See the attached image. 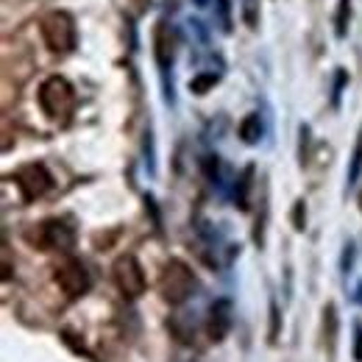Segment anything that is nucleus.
<instances>
[{
    "instance_id": "nucleus-15",
    "label": "nucleus",
    "mask_w": 362,
    "mask_h": 362,
    "mask_svg": "<svg viewBox=\"0 0 362 362\" xmlns=\"http://www.w3.org/2000/svg\"><path fill=\"white\" fill-rule=\"evenodd\" d=\"M271 313H273V326H271V340H276V334H279V310H276V304L271 307Z\"/></svg>"
},
{
    "instance_id": "nucleus-17",
    "label": "nucleus",
    "mask_w": 362,
    "mask_h": 362,
    "mask_svg": "<svg viewBox=\"0 0 362 362\" xmlns=\"http://www.w3.org/2000/svg\"><path fill=\"white\" fill-rule=\"evenodd\" d=\"M360 209H362V192H360Z\"/></svg>"
},
{
    "instance_id": "nucleus-3",
    "label": "nucleus",
    "mask_w": 362,
    "mask_h": 362,
    "mask_svg": "<svg viewBox=\"0 0 362 362\" xmlns=\"http://www.w3.org/2000/svg\"><path fill=\"white\" fill-rule=\"evenodd\" d=\"M159 293L168 304H184L195 293V273L187 262L170 259L159 276Z\"/></svg>"
},
{
    "instance_id": "nucleus-6",
    "label": "nucleus",
    "mask_w": 362,
    "mask_h": 362,
    "mask_svg": "<svg viewBox=\"0 0 362 362\" xmlns=\"http://www.w3.org/2000/svg\"><path fill=\"white\" fill-rule=\"evenodd\" d=\"M53 281L59 284V290L67 296V298H81L87 290H90V273L84 268L81 259H62L56 268H53Z\"/></svg>"
},
{
    "instance_id": "nucleus-12",
    "label": "nucleus",
    "mask_w": 362,
    "mask_h": 362,
    "mask_svg": "<svg viewBox=\"0 0 362 362\" xmlns=\"http://www.w3.org/2000/svg\"><path fill=\"white\" fill-rule=\"evenodd\" d=\"M349 17H351V0H340V8H337V37L349 34Z\"/></svg>"
},
{
    "instance_id": "nucleus-13",
    "label": "nucleus",
    "mask_w": 362,
    "mask_h": 362,
    "mask_svg": "<svg viewBox=\"0 0 362 362\" xmlns=\"http://www.w3.org/2000/svg\"><path fill=\"white\" fill-rule=\"evenodd\" d=\"M212 84H215V76H206V78H198V81H192V84H189V90L201 95V92H206V87H212Z\"/></svg>"
},
{
    "instance_id": "nucleus-10",
    "label": "nucleus",
    "mask_w": 362,
    "mask_h": 362,
    "mask_svg": "<svg viewBox=\"0 0 362 362\" xmlns=\"http://www.w3.org/2000/svg\"><path fill=\"white\" fill-rule=\"evenodd\" d=\"M259 136H262L259 115H248V117L240 123V139L248 142V145H254V142H259Z\"/></svg>"
},
{
    "instance_id": "nucleus-7",
    "label": "nucleus",
    "mask_w": 362,
    "mask_h": 362,
    "mask_svg": "<svg viewBox=\"0 0 362 362\" xmlns=\"http://www.w3.org/2000/svg\"><path fill=\"white\" fill-rule=\"evenodd\" d=\"M11 181L20 187V195H23V201H25V204H31V201L42 198L47 189L53 187L50 173L45 170V165H40V162H28V165L17 168V170L11 173Z\"/></svg>"
},
{
    "instance_id": "nucleus-14",
    "label": "nucleus",
    "mask_w": 362,
    "mask_h": 362,
    "mask_svg": "<svg viewBox=\"0 0 362 362\" xmlns=\"http://www.w3.org/2000/svg\"><path fill=\"white\" fill-rule=\"evenodd\" d=\"M304 221H307V212H304V204L298 201V204H296V228H298V231H304V226H307Z\"/></svg>"
},
{
    "instance_id": "nucleus-1",
    "label": "nucleus",
    "mask_w": 362,
    "mask_h": 362,
    "mask_svg": "<svg viewBox=\"0 0 362 362\" xmlns=\"http://www.w3.org/2000/svg\"><path fill=\"white\" fill-rule=\"evenodd\" d=\"M40 98V109L45 112L47 120L53 123H67L73 117V109H76V90L67 78L62 76H50L42 81V87L37 92Z\"/></svg>"
},
{
    "instance_id": "nucleus-9",
    "label": "nucleus",
    "mask_w": 362,
    "mask_h": 362,
    "mask_svg": "<svg viewBox=\"0 0 362 362\" xmlns=\"http://www.w3.org/2000/svg\"><path fill=\"white\" fill-rule=\"evenodd\" d=\"M153 56H156L159 67H168L173 62V34L165 20H159L153 28Z\"/></svg>"
},
{
    "instance_id": "nucleus-5",
    "label": "nucleus",
    "mask_w": 362,
    "mask_h": 362,
    "mask_svg": "<svg viewBox=\"0 0 362 362\" xmlns=\"http://www.w3.org/2000/svg\"><path fill=\"white\" fill-rule=\"evenodd\" d=\"M112 276H115V284L117 290L129 298V301H136L145 290H148V279H145V271L139 265V259L132 257V254H123L117 257L115 268H112Z\"/></svg>"
},
{
    "instance_id": "nucleus-11",
    "label": "nucleus",
    "mask_w": 362,
    "mask_h": 362,
    "mask_svg": "<svg viewBox=\"0 0 362 362\" xmlns=\"http://www.w3.org/2000/svg\"><path fill=\"white\" fill-rule=\"evenodd\" d=\"M323 334L329 340V351L334 354V343H337V310H334V304H329L323 310Z\"/></svg>"
},
{
    "instance_id": "nucleus-16",
    "label": "nucleus",
    "mask_w": 362,
    "mask_h": 362,
    "mask_svg": "<svg viewBox=\"0 0 362 362\" xmlns=\"http://www.w3.org/2000/svg\"><path fill=\"white\" fill-rule=\"evenodd\" d=\"M354 357L362 360V326H357V351H354Z\"/></svg>"
},
{
    "instance_id": "nucleus-2",
    "label": "nucleus",
    "mask_w": 362,
    "mask_h": 362,
    "mask_svg": "<svg viewBox=\"0 0 362 362\" xmlns=\"http://www.w3.org/2000/svg\"><path fill=\"white\" fill-rule=\"evenodd\" d=\"M25 240L40 251H70L76 245V228L59 218H50L28 228Z\"/></svg>"
},
{
    "instance_id": "nucleus-4",
    "label": "nucleus",
    "mask_w": 362,
    "mask_h": 362,
    "mask_svg": "<svg viewBox=\"0 0 362 362\" xmlns=\"http://www.w3.org/2000/svg\"><path fill=\"white\" fill-rule=\"evenodd\" d=\"M40 31L50 53H70L76 47V20L67 11H47L40 20Z\"/></svg>"
},
{
    "instance_id": "nucleus-8",
    "label": "nucleus",
    "mask_w": 362,
    "mask_h": 362,
    "mask_svg": "<svg viewBox=\"0 0 362 362\" xmlns=\"http://www.w3.org/2000/svg\"><path fill=\"white\" fill-rule=\"evenodd\" d=\"M231 301L228 298H221V301H215L212 304V310H209V320H206V332H209V337L215 340V343H221L223 337L228 334V329H231Z\"/></svg>"
}]
</instances>
